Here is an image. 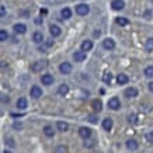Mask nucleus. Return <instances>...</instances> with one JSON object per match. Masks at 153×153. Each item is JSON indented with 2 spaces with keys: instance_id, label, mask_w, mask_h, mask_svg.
<instances>
[{
  "instance_id": "2f4dec72",
  "label": "nucleus",
  "mask_w": 153,
  "mask_h": 153,
  "mask_svg": "<svg viewBox=\"0 0 153 153\" xmlns=\"http://www.w3.org/2000/svg\"><path fill=\"white\" fill-rule=\"evenodd\" d=\"M88 121H90V122H91V124H97V115H94V114H91V115H88V118H87Z\"/></svg>"
},
{
  "instance_id": "a878e982",
  "label": "nucleus",
  "mask_w": 153,
  "mask_h": 153,
  "mask_svg": "<svg viewBox=\"0 0 153 153\" xmlns=\"http://www.w3.org/2000/svg\"><path fill=\"white\" fill-rule=\"evenodd\" d=\"M103 82L107 83V84H111V82H112V75H111L109 72H105V73L103 75Z\"/></svg>"
},
{
  "instance_id": "dca6fc26",
  "label": "nucleus",
  "mask_w": 153,
  "mask_h": 153,
  "mask_svg": "<svg viewBox=\"0 0 153 153\" xmlns=\"http://www.w3.org/2000/svg\"><path fill=\"white\" fill-rule=\"evenodd\" d=\"M61 16H62V18L63 20H69L70 17H72V11L69 7H65V9H62L61 10Z\"/></svg>"
},
{
  "instance_id": "6ab92c4d",
  "label": "nucleus",
  "mask_w": 153,
  "mask_h": 153,
  "mask_svg": "<svg viewBox=\"0 0 153 153\" xmlns=\"http://www.w3.org/2000/svg\"><path fill=\"white\" fill-rule=\"evenodd\" d=\"M58 93H59V96H66L69 93V86L67 84H61L59 88H58Z\"/></svg>"
},
{
  "instance_id": "37998d69",
  "label": "nucleus",
  "mask_w": 153,
  "mask_h": 153,
  "mask_svg": "<svg viewBox=\"0 0 153 153\" xmlns=\"http://www.w3.org/2000/svg\"><path fill=\"white\" fill-rule=\"evenodd\" d=\"M39 13H41V14H46V10H45V9H41V10H39Z\"/></svg>"
},
{
  "instance_id": "c9c22d12",
  "label": "nucleus",
  "mask_w": 153,
  "mask_h": 153,
  "mask_svg": "<svg viewBox=\"0 0 153 153\" xmlns=\"http://www.w3.org/2000/svg\"><path fill=\"white\" fill-rule=\"evenodd\" d=\"M45 49H46V44L38 46V51H39V52H45Z\"/></svg>"
},
{
  "instance_id": "7c9ffc66",
  "label": "nucleus",
  "mask_w": 153,
  "mask_h": 153,
  "mask_svg": "<svg viewBox=\"0 0 153 153\" xmlns=\"http://www.w3.org/2000/svg\"><path fill=\"white\" fill-rule=\"evenodd\" d=\"M55 153H67V148L66 146H58L55 149Z\"/></svg>"
},
{
  "instance_id": "6e6552de",
  "label": "nucleus",
  "mask_w": 153,
  "mask_h": 153,
  "mask_svg": "<svg viewBox=\"0 0 153 153\" xmlns=\"http://www.w3.org/2000/svg\"><path fill=\"white\" fill-rule=\"evenodd\" d=\"M41 82H42V84H45V86H51L54 83V76L49 75V73H45L41 77Z\"/></svg>"
},
{
  "instance_id": "423d86ee",
  "label": "nucleus",
  "mask_w": 153,
  "mask_h": 153,
  "mask_svg": "<svg viewBox=\"0 0 153 153\" xmlns=\"http://www.w3.org/2000/svg\"><path fill=\"white\" fill-rule=\"evenodd\" d=\"M86 56H87V55H86V51L82 49V51H76V52L73 54V59H75L76 62H83V61L86 59Z\"/></svg>"
},
{
  "instance_id": "b1692460",
  "label": "nucleus",
  "mask_w": 153,
  "mask_h": 153,
  "mask_svg": "<svg viewBox=\"0 0 153 153\" xmlns=\"http://www.w3.org/2000/svg\"><path fill=\"white\" fill-rule=\"evenodd\" d=\"M91 105H93V108L96 109V111H101V109H103V103H101V100H93Z\"/></svg>"
},
{
  "instance_id": "9d476101",
  "label": "nucleus",
  "mask_w": 153,
  "mask_h": 153,
  "mask_svg": "<svg viewBox=\"0 0 153 153\" xmlns=\"http://www.w3.org/2000/svg\"><path fill=\"white\" fill-rule=\"evenodd\" d=\"M79 135H80L83 139H88V138L91 136V129H88L86 126H82V128L79 129Z\"/></svg>"
},
{
  "instance_id": "2eb2a0df",
  "label": "nucleus",
  "mask_w": 153,
  "mask_h": 153,
  "mask_svg": "<svg viewBox=\"0 0 153 153\" xmlns=\"http://www.w3.org/2000/svg\"><path fill=\"white\" fill-rule=\"evenodd\" d=\"M124 94H125L126 97H129V99H131V97H136V96H138V90H136L135 87H128L126 90H125Z\"/></svg>"
},
{
  "instance_id": "a19ab883",
  "label": "nucleus",
  "mask_w": 153,
  "mask_h": 153,
  "mask_svg": "<svg viewBox=\"0 0 153 153\" xmlns=\"http://www.w3.org/2000/svg\"><path fill=\"white\" fill-rule=\"evenodd\" d=\"M149 90L153 93V82H150V83H149Z\"/></svg>"
},
{
  "instance_id": "1a4fd4ad",
  "label": "nucleus",
  "mask_w": 153,
  "mask_h": 153,
  "mask_svg": "<svg viewBox=\"0 0 153 153\" xmlns=\"http://www.w3.org/2000/svg\"><path fill=\"white\" fill-rule=\"evenodd\" d=\"M14 33L16 34H24L27 31V25L25 24H22V22H17V24H14Z\"/></svg>"
},
{
  "instance_id": "9b49d317",
  "label": "nucleus",
  "mask_w": 153,
  "mask_h": 153,
  "mask_svg": "<svg viewBox=\"0 0 153 153\" xmlns=\"http://www.w3.org/2000/svg\"><path fill=\"white\" fill-rule=\"evenodd\" d=\"M33 41L35 44H41V42H44L45 38H44V34L41 33V31H35L33 35Z\"/></svg>"
},
{
  "instance_id": "412c9836",
  "label": "nucleus",
  "mask_w": 153,
  "mask_h": 153,
  "mask_svg": "<svg viewBox=\"0 0 153 153\" xmlns=\"http://www.w3.org/2000/svg\"><path fill=\"white\" fill-rule=\"evenodd\" d=\"M145 49H146V52H152L153 51V38H148V39H146Z\"/></svg>"
},
{
  "instance_id": "58836bf2",
  "label": "nucleus",
  "mask_w": 153,
  "mask_h": 153,
  "mask_svg": "<svg viewBox=\"0 0 153 153\" xmlns=\"http://www.w3.org/2000/svg\"><path fill=\"white\" fill-rule=\"evenodd\" d=\"M45 44H46V46H52V44H54V42H52V41H51V39H49V41H46V42H45Z\"/></svg>"
},
{
  "instance_id": "c03bdc74",
  "label": "nucleus",
  "mask_w": 153,
  "mask_h": 153,
  "mask_svg": "<svg viewBox=\"0 0 153 153\" xmlns=\"http://www.w3.org/2000/svg\"><path fill=\"white\" fill-rule=\"evenodd\" d=\"M4 153H13V152H10V150H4Z\"/></svg>"
},
{
  "instance_id": "20e7f679",
  "label": "nucleus",
  "mask_w": 153,
  "mask_h": 153,
  "mask_svg": "<svg viewBox=\"0 0 153 153\" xmlns=\"http://www.w3.org/2000/svg\"><path fill=\"white\" fill-rule=\"evenodd\" d=\"M59 70H61L62 75H69L72 72V65L69 62H63V63H61V66H59Z\"/></svg>"
},
{
  "instance_id": "aec40b11",
  "label": "nucleus",
  "mask_w": 153,
  "mask_h": 153,
  "mask_svg": "<svg viewBox=\"0 0 153 153\" xmlns=\"http://www.w3.org/2000/svg\"><path fill=\"white\" fill-rule=\"evenodd\" d=\"M103 128H104L105 131H109V129L112 128V120H111V118H105V120L103 121Z\"/></svg>"
},
{
  "instance_id": "7ed1b4c3",
  "label": "nucleus",
  "mask_w": 153,
  "mask_h": 153,
  "mask_svg": "<svg viewBox=\"0 0 153 153\" xmlns=\"http://www.w3.org/2000/svg\"><path fill=\"white\" fill-rule=\"evenodd\" d=\"M30 94H31L33 99H39L42 96V88L39 87V86H33L31 90H30Z\"/></svg>"
},
{
  "instance_id": "f03ea898",
  "label": "nucleus",
  "mask_w": 153,
  "mask_h": 153,
  "mask_svg": "<svg viewBox=\"0 0 153 153\" xmlns=\"http://www.w3.org/2000/svg\"><path fill=\"white\" fill-rule=\"evenodd\" d=\"M88 11H90V7L87 4H84V3L76 6V14H79V16H87Z\"/></svg>"
},
{
  "instance_id": "a211bd4d",
  "label": "nucleus",
  "mask_w": 153,
  "mask_h": 153,
  "mask_svg": "<svg viewBox=\"0 0 153 153\" xmlns=\"http://www.w3.org/2000/svg\"><path fill=\"white\" fill-rule=\"evenodd\" d=\"M117 82H118V84H126L128 83V76L125 73H120L117 76Z\"/></svg>"
},
{
  "instance_id": "4be33fe9",
  "label": "nucleus",
  "mask_w": 153,
  "mask_h": 153,
  "mask_svg": "<svg viewBox=\"0 0 153 153\" xmlns=\"http://www.w3.org/2000/svg\"><path fill=\"white\" fill-rule=\"evenodd\" d=\"M91 48H93V42H91L90 39H86V41L82 42V49H83V51H90Z\"/></svg>"
},
{
  "instance_id": "f704fd0d",
  "label": "nucleus",
  "mask_w": 153,
  "mask_h": 153,
  "mask_svg": "<svg viewBox=\"0 0 153 153\" xmlns=\"http://www.w3.org/2000/svg\"><path fill=\"white\" fill-rule=\"evenodd\" d=\"M21 124H20V122H16V124H14V125H13V128H16V129H17V131H20V129H21Z\"/></svg>"
},
{
  "instance_id": "0eeeda50",
  "label": "nucleus",
  "mask_w": 153,
  "mask_h": 153,
  "mask_svg": "<svg viewBox=\"0 0 153 153\" xmlns=\"http://www.w3.org/2000/svg\"><path fill=\"white\" fill-rule=\"evenodd\" d=\"M108 107L111 109H118L121 107V103L120 100H118V97H112V99L108 100Z\"/></svg>"
},
{
  "instance_id": "bb28decb",
  "label": "nucleus",
  "mask_w": 153,
  "mask_h": 153,
  "mask_svg": "<svg viewBox=\"0 0 153 153\" xmlns=\"http://www.w3.org/2000/svg\"><path fill=\"white\" fill-rule=\"evenodd\" d=\"M117 24L121 25V27H125V25L129 24V21H128V18H125V17H117Z\"/></svg>"
},
{
  "instance_id": "4c0bfd02",
  "label": "nucleus",
  "mask_w": 153,
  "mask_h": 153,
  "mask_svg": "<svg viewBox=\"0 0 153 153\" xmlns=\"http://www.w3.org/2000/svg\"><path fill=\"white\" fill-rule=\"evenodd\" d=\"M1 100H3L4 103H7V101H10V99H7L6 96H1Z\"/></svg>"
},
{
  "instance_id": "393cba45",
  "label": "nucleus",
  "mask_w": 153,
  "mask_h": 153,
  "mask_svg": "<svg viewBox=\"0 0 153 153\" xmlns=\"http://www.w3.org/2000/svg\"><path fill=\"white\" fill-rule=\"evenodd\" d=\"M44 133L46 135V136H49V138H52L55 135V131H54V128L51 126V125H46L44 128Z\"/></svg>"
},
{
  "instance_id": "4468645a",
  "label": "nucleus",
  "mask_w": 153,
  "mask_h": 153,
  "mask_svg": "<svg viewBox=\"0 0 153 153\" xmlns=\"http://www.w3.org/2000/svg\"><path fill=\"white\" fill-rule=\"evenodd\" d=\"M138 146H139V145H138V142H136L135 139H128V141H126V149H128V150H136Z\"/></svg>"
},
{
  "instance_id": "5701e85b",
  "label": "nucleus",
  "mask_w": 153,
  "mask_h": 153,
  "mask_svg": "<svg viewBox=\"0 0 153 153\" xmlns=\"http://www.w3.org/2000/svg\"><path fill=\"white\" fill-rule=\"evenodd\" d=\"M17 108L18 109H25L27 108V100L22 99V97L17 100Z\"/></svg>"
},
{
  "instance_id": "ea45409f",
  "label": "nucleus",
  "mask_w": 153,
  "mask_h": 153,
  "mask_svg": "<svg viewBox=\"0 0 153 153\" xmlns=\"http://www.w3.org/2000/svg\"><path fill=\"white\" fill-rule=\"evenodd\" d=\"M6 143H7V145H10V146H14V143L11 142V139H7V141H6Z\"/></svg>"
},
{
  "instance_id": "ddd939ff",
  "label": "nucleus",
  "mask_w": 153,
  "mask_h": 153,
  "mask_svg": "<svg viewBox=\"0 0 153 153\" xmlns=\"http://www.w3.org/2000/svg\"><path fill=\"white\" fill-rule=\"evenodd\" d=\"M49 33H51V35H52V37H59V35L62 34V30H61L58 25L52 24V25L49 27Z\"/></svg>"
},
{
  "instance_id": "f8f14e48",
  "label": "nucleus",
  "mask_w": 153,
  "mask_h": 153,
  "mask_svg": "<svg viewBox=\"0 0 153 153\" xmlns=\"http://www.w3.org/2000/svg\"><path fill=\"white\" fill-rule=\"evenodd\" d=\"M111 7L114 9V10H122L124 7H125V3H124V0H112V3H111Z\"/></svg>"
},
{
  "instance_id": "e433bc0d",
  "label": "nucleus",
  "mask_w": 153,
  "mask_h": 153,
  "mask_svg": "<svg viewBox=\"0 0 153 153\" xmlns=\"http://www.w3.org/2000/svg\"><path fill=\"white\" fill-rule=\"evenodd\" d=\"M136 118H138L136 115H131V118H129V122H133V124H135V122H136Z\"/></svg>"
},
{
  "instance_id": "cd10ccee",
  "label": "nucleus",
  "mask_w": 153,
  "mask_h": 153,
  "mask_svg": "<svg viewBox=\"0 0 153 153\" xmlns=\"http://www.w3.org/2000/svg\"><path fill=\"white\" fill-rule=\"evenodd\" d=\"M7 39H9V33H7L6 30H1V31H0V41L4 42V41H7Z\"/></svg>"
},
{
  "instance_id": "c85d7f7f",
  "label": "nucleus",
  "mask_w": 153,
  "mask_h": 153,
  "mask_svg": "<svg viewBox=\"0 0 153 153\" xmlns=\"http://www.w3.org/2000/svg\"><path fill=\"white\" fill-rule=\"evenodd\" d=\"M93 146H96V139H87L84 142V148H93Z\"/></svg>"
},
{
  "instance_id": "a18cd8bd",
  "label": "nucleus",
  "mask_w": 153,
  "mask_h": 153,
  "mask_svg": "<svg viewBox=\"0 0 153 153\" xmlns=\"http://www.w3.org/2000/svg\"><path fill=\"white\" fill-rule=\"evenodd\" d=\"M150 1H153V0H150Z\"/></svg>"
},
{
  "instance_id": "f257e3e1",
  "label": "nucleus",
  "mask_w": 153,
  "mask_h": 153,
  "mask_svg": "<svg viewBox=\"0 0 153 153\" xmlns=\"http://www.w3.org/2000/svg\"><path fill=\"white\" fill-rule=\"evenodd\" d=\"M45 67H46V63H45L44 61H37V62H34L33 65H31V70H33L34 73H39V72H42Z\"/></svg>"
},
{
  "instance_id": "39448f33",
  "label": "nucleus",
  "mask_w": 153,
  "mask_h": 153,
  "mask_svg": "<svg viewBox=\"0 0 153 153\" xmlns=\"http://www.w3.org/2000/svg\"><path fill=\"white\" fill-rule=\"evenodd\" d=\"M103 46H104V49H107V51H112V49L115 48V42H114L112 38H105V39L103 41Z\"/></svg>"
},
{
  "instance_id": "f3484780",
  "label": "nucleus",
  "mask_w": 153,
  "mask_h": 153,
  "mask_svg": "<svg viewBox=\"0 0 153 153\" xmlns=\"http://www.w3.org/2000/svg\"><path fill=\"white\" fill-rule=\"evenodd\" d=\"M56 128L59 129L61 132H66L67 129H69V125L66 124V122H63V121H58V124H56Z\"/></svg>"
},
{
  "instance_id": "473e14b6",
  "label": "nucleus",
  "mask_w": 153,
  "mask_h": 153,
  "mask_svg": "<svg viewBox=\"0 0 153 153\" xmlns=\"http://www.w3.org/2000/svg\"><path fill=\"white\" fill-rule=\"evenodd\" d=\"M0 14H1V17H6V7L4 6H0Z\"/></svg>"
},
{
  "instance_id": "79ce46f5",
  "label": "nucleus",
  "mask_w": 153,
  "mask_h": 153,
  "mask_svg": "<svg viewBox=\"0 0 153 153\" xmlns=\"http://www.w3.org/2000/svg\"><path fill=\"white\" fill-rule=\"evenodd\" d=\"M35 22H37V24H42V20H41V18H35Z\"/></svg>"
},
{
  "instance_id": "c756f323",
  "label": "nucleus",
  "mask_w": 153,
  "mask_h": 153,
  "mask_svg": "<svg viewBox=\"0 0 153 153\" xmlns=\"http://www.w3.org/2000/svg\"><path fill=\"white\" fill-rule=\"evenodd\" d=\"M145 75L148 77H153V66H148L145 69Z\"/></svg>"
},
{
  "instance_id": "72a5a7b5",
  "label": "nucleus",
  "mask_w": 153,
  "mask_h": 153,
  "mask_svg": "<svg viewBox=\"0 0 153 153\" xmlns=\"http://www.w3.org/2000/svg\"><path fill=\"white\" fill-rule=\"evenodd\" d=\"M146 139H148L149 142H153V132H149V133L146 135Z\"/></svg>"
}]
</instances>
